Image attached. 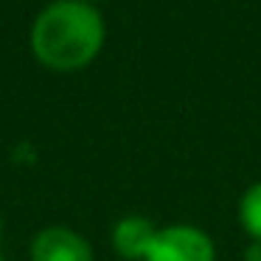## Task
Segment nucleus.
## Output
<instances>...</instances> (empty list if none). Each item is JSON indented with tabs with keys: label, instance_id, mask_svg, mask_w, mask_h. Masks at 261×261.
Listing matches in <instances>:
<instances>
[{
	"label": "nucleus",
	"instance_id": "nucleus-1",
	"mask_svg": "<svg viewBox=\"0 0 261 261\" xmlns=\"http://www.w3.org/2000/svg\"><path fill=\"white\" fill-rule=\"evenodd\" d=\"M104 45V20L87 0H54L31 29L34 57L51 70H79Z\"/></svg>",
	"mask_w": 261,
	"mask_h": 261
},
{
	"label": "nucleus",
	"instance_id": "nucleus-2",
	"mask_svg": "<svg viewBox=\"0 0 261 261\" xmlns=\"http://www.w3.org/2000/svg\"><path fill=\"white\" fill-rule=\"evenodd\" d=\"M143 261H216V247L202 227L169 225L158 230Z\"/></svg>",
	"mask_w": 261,
	"mask_h": 261
},
{
	"label": "nucleus",
	"instance_id": "nucleus-3",
	"mask_svg": "<svg viewBox=\"0 0 261 261\" xmlns=\"http://www.w3.org/2000/svg\"><path fill=\"white\" fill-rule=\"evenodd\" d=\"M31 261H93V250L70 227H45L31 242Z\"/></svg>",
	"mask_w": 261,
	"mask_h": 261
},
{
	"label": "nucleus",
	"instance_id": "nucleus-4",
	"mask_svg": "<svg viewBox=\"0 0 261 261\" xmlns=\"http://www.w3.org/2000/svg\"><path fill=\"white\" fill-rule=\"evenodd\" d=\"M154 236H158V227L146 216H124L113 227V247L126 261H143Z\"/></svg>",
	"mask_w": 261,
	"mask_h": 261
},
{
	"label": "nucleus",
	"instance_id": "nucleus-5",
	"mask_svg": "<svg viewBox=\"0 0 261 261\" xmlns=\"http://www.w3.org/2000/svg\"><path fill=\"white\" fill-rule=\"evenodd\" d=\"M239 222L250 242H261V180L253 182L239 199Z\"/></svg>",
	"mask_w": 261,
	"mask_h": 261
},
{
	"label": "nucleus",
	"instance_id": "nucleus-6",
	"mask_svg": "<svg viewBox=\"0 0 261 261\" xmlns=\"http://www.w3.org/2000/svg\"><path fill=\"white\" fill-rule=\"evenodd\" d=\"M244 261H261V242H250L244 250Z\"/></svg>",
	"mask_w": 261,
	"mask_h": 261
},
{
	"label": "nucleus",
	"instance_id": "nucleus-7",
	"mask_svg": "<svg viewBox=\"0 0 261 261\" xmlns=\"http://www.w3.org/2000/svg\"><path fill=\"white\" fill-rule=\"evenodd\" d=\"M0 239H3V222H0Z\"/></svg>",
	"mask_w": 261,
	"mask_h": 261
},
{
	"label": "nucleus",
	"instance_id": "nucleus-8",
	"mask_svg": "<svg viewBox=\"0 0 261 261\" xmlns=\"http://www.w3.org/2000/svg\"><path fill=\"white\" fill-rule=\"evenodd\" d=\"M87 3H90V0H87Z\"/></svg>",
	"mask_w": 261,
	"mask_h": 261
},
{
	"label": "nucleus",
	"instance_id": "nucleus-9",
	"mask_svg": "<svg viewBox=\"0 0 261 261\" xmlns=\"http://www.w3.org/2000/svg\"><path fill=\"white\" fill-rule=\"evenodd\" d=\"M0 261H3V258H0Z\"/></svg>",
	"mask_w": 261,
	"mask_h": 261
}]
</instances>
